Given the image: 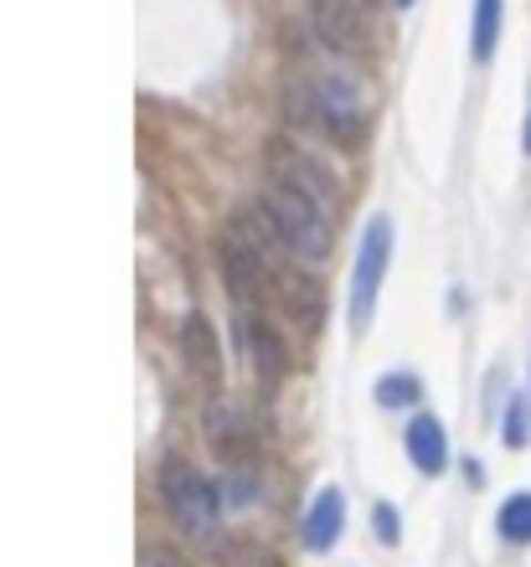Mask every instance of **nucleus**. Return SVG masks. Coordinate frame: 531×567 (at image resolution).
Returning <instances> with one entry per match:
<instances>
[{
	"mask_svg": "<svg viewBox=\"0 0 531 567\" xmlns=\"http://www.w3.org/2000/svg\"><path fill=\"white\" fill-rule=\"evenodd\" d=\"M418 398H423V388H418L413 372H392L377 382V403L382 408H418Z\"/></svg>",
	"mask_w": 531,
	"mask_h": 567,
	"instance_id": "nucleus-15",
	"label": "nucleus"
},
{
	"mask_svg": "<svg viewBox=\"0 0 531 567\" xmlns=\"http://www.w3.org/2000/svg\"><path fill=\"white\" fill-rule=\"evenodd\" d=\"M181 351H186V367H192L196 377H207V382L222 377L217 326H212L207 315H186V326H181Z\"/></svg>",
	"mask_w": 531,
	"mask_h": 567,
	"instance_id": "nucleus-9",
	"label": "nucleus"
},
{
	"mask_svg": "<svg viewBox=\"0 0 531 567\" xmlns=\"http://www.w3.org/2000/svg\"><path fill=\"white\" fill-rule=\"evenodd\" d=\"M161 501H165V511L176 516V526L186 532V537H196V542L217 537L222 491L196 470L192 460H176V454H171V460L161 464Z\"/></svg>",
	"mask_w": 531,
	"mask_h": 567,
	"instance_id": "nucleus-1",
	"label": "nucleus"
},
{
	"mask_svg": "<svg viewBox=\"0 0 531 567\" xmlns=\"http://www.w3.org/2000/svg\"><path fill=\"white\" fill-rule=\"evenodd\" d=\"M279 295H284V310L295 315L305 330H320L325 320V295L315 279H279Z\"/></svg>",
	"mask_w": 531,
	"mask_h": 567,
	"instance_id": "nucleus-12",
	"label": "nucleus"
},
{
	"mask_svg": "<svg viewBox=\"0 0 531 567\" xmlns=\"http://www.w3.org/2000/svg\"><path fill=\"white\" fill-rule=\"evenodd\" d=\"M371 532H377V542H382V547H398V542H402V516H398V506H392V501H377V506H371Z\"/></svg>",
	"mask_w": 531,
	"mask_h": 567,
	"instance_id": "nucleus-17",
	"label": "nucleus"
},
{
	"mask_svg": "<svg viewBox=\"0 0 531 567\" xmlns=\"http://www.w3.org/2000/svg\"><path fill=\"white\" fill-rule=\"evenodd\" d=\"M408 460L423 470V475H443V464H449V439H443V423L433 413H418L408 423Z\"/></svg>",
	"mask_w": 531,
	"mask_h": 567,
	"instance_id": "nucleus-10",
	"label": "nucleus"
},
{
	"mask_svg": "<svg viewBox=\"0 0 531 567\" xmlns=\"http://www.w3.org/2000/svg\"><path fill=\"white\" fill-rule=\"evenodd\" d=\"M140 567H192V557H181L176 547H165V542H145V547H140Z\"/></svg>",
	"mask_w": 531,
	"mask_h": 567,
	"instance_id": "nucleus-19",
	"label": "nucleus"
},
{
	"mask_svg": "<svg viewBox=\"0 0 531 567\" xmlns=\"http://www.w3.org/2000/svg\"><path fill=\"white\" fill-rule=\"evenodd\" d=\"M474 62H490V52H496V37H501V0H474Z\"/></svg>",
	"mask_w": 531,
	"mask_h": 567,
	"instance_id": "nucleus-13",
	"label": "nucleus"
},
{
	"mask_svg": "<svg viewBox=\"0 0 531 567\" xmlns=\"http://www.w3.org/2000/svg\"><path fill=\"white\" fill-rule=\"evenodd\" d=\"M222 274H227V289H233V299L248 310V305H264L268 299V264H264V254L253 248V243H243V238H233L227 248H222Z\"/></svg>",
	"mask_w": 531,
	"mask_h": 567,
	"instance_id": "nucleus-7",
	"label": "nucleus"
},
{
	"mask_svg": "<svg viewBox=\"0 0 531 567\" xmlns=\"http://www.w3.org/2000/svg\"><path fill=\"white\" fill-rule=\"evenodd\" d=\"M222 567H284V557L268 553L264 542H233L222 547Z\"/></svg>",
	"mask_w": 531,
	"mask_h": 567,
	"instance_id": "nucleus-16",
	"label": "nucleus"
},
{
	"mask_svg": "<svg viewBox=\"0 0 531 567\" xmlns=\"http://www.w3.org/2000/svg\"><path fill=\"white\" fill-rule=\"evenodd\" d=\"M496 526H501V537L511 542V547H521V542H531V495H511L501 506V516H496Z\"/></svg>",
	"mask_w": 531,
	"mask_h": 567,
	"instance_id": "nucleus-14",
	"label": "nucleus"
},
{
	"mask_svg": "<svg viewBox=\"0 0 531 567\" xmlns=\"http://www.w3.org/2000/svg\"><path fill=\"white\" fill-rule=\"evenodd\" d=\"M305 114H310V124H320L330 140H340V145H356V140L367 135V104H361V93L351 89V78L315 73L310 89H305Z\"/></svg>",
	"mask_w": 531,
	"mask_h": 567,
	"instance_id": "nucleus-3",
	"label": "nucleus"
},
{
	"mask_svg": "<svg viewBox=\"0 0 531 567\" xmlns=\"http://www.w3.org/2000/svg\"><path fill=\"white\" fill-rule=\"evenodd\" d=\"M521 145H527V155H531V114H527V135H521Z\"/></svg>",
	"mask_w": 531,
	"mask_h": 567,
	"instance_id": "nucleus-20",
	"label": "nucleus"
},
{
	"mask_svg": "<svg viewBox=\"0 0 531 567\" xmlns=\"http://www.w3.org/2000/svg\"><path fill=\"white\" fill-rule=\"evenodd\" d=\"M268 176H274V186H289L320 207H330L340 196V181L330 176V165L315 161L310 150H299L295 140H268Z\"/></svg>",
	"mask_w": 531,
	"mask_h": 567,
	"instance_id": "nucleus-5",
	"label": "nucleus"
},
{
	"mask_svg": "<svg viewBox=\"0 0 531 567\" xmlns=\"http://www.w3.org/2000/svg\"><path fill=\"white\" fill-rule=\"evenodd\" d=\"M264 227L289 248V254L310 258V264L330 258V223H325V207L310 202V196L289 192V186H274V192L264 196Z\"/></svg>",
	"mask_w": 531,
	"mask_h": 567,
	"instance_id": "nucleus-2",
	"label": "nucleus"
},
{
	"mask_svg": "<svg viewBox=\"0 0 531 567\" xmlns=\"http://www.w3.org/2000/svg\"><path fill=\"white\" fill-rule=\"evenodd\" d=\"M310 27L340 58H371V21L361 0H310Z\"/></svg>",
	"mask_w": 531,
	"mask_h": 567,
	"instance_id": "nucleus-6",
	"label": "nucleus"
},
{
	"mask_svg": "<svg viewBox=\"0 0 531 567\" xmlns=\"http://www.w3.org/2000/svg\"><path fill=\"white\" fill-rule=\"evenodd\" d=\"M501 433H506V449H527V439H531V419H527V403H521V398H511V403H506V423H501Z\"/></svg>",
	"mask_w": 531,
	"mask_h": 567,
	"instance_id": "nucleus-18",
	"label": "nucleus"
},
{
	"mask_svg": "<svg viewBox=\"0 0 531 567\" xmlns=\"http://www.w3.org/2000/svg\"><path fill=\"white\" fill-rule=\"evenodd\" d=\"M340 526H346V495H340L336 485H325V491L310 501V511H305V526H299V532H305V547H310V553L336 547Z\"/></svg>",
	"mask_w": 531,
	"mask_h": 567,
	"instance_id": "nucleus-8",
	"label": "nucleus"
},
{
	"mask_svg": "<svg viewBox=\"0 0 531 567\" xmlns=\"http://www.w3.org/2000/svg\"><path fill=\"white\" fill-rule=\"evenodd\" d=\"M398 6H413V0H398Z\"/></svg>",
	"mask_w": 531,
	"mask_h": 567,
	"instance_id": "nucleus-21",
	"label": "nucleus"
},
{
	"mask_svg": "<svg viewBox=\"0 0 531 567\" xmlns=\"http://www.w3.org/2000/svg\"><path fill=\"white\" fill-rule=\"evenodd\" d=\"M243 341H248L253 367H258L268 382H279V377L289 372V351H284L279 330L268 326V320H243Z\"/></svg>",
	"mask_w": 531,
	"mask_h": 567,
	"instance_id": "nucleus-11",
	"label": "nucleus"
},
{
	"mask_svg": "<svg viewBox=\"0 0 531 567\" xmlns=\"http://www.w3.org/2000/svg\"><path fill=\"white\" fill-rule=\"evenodd\" d=\"M387 264H392V223L371 217L367 233H361V248H356V274H351V326L356 330H367L371 310H377V289L387 279Z\"/></svg>",
	"mask_w": 531,
	"mask_h": 567,
	"instance_id": "nucleus-4",
	"label": "nucleus"
}]
</instances>
